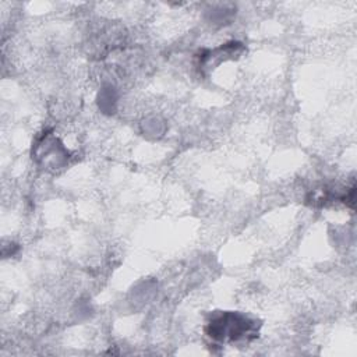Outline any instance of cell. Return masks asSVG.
<instances>
[{"mask_svg":"<svg viewBox=\"0 0 357 357\" xmlns=\"http://www.w3.org/2000/svg\"><path fill=\"white\" fill-rule=\"evenodd\" d=\"M254 333V322L244 315L233 312L219 315L208 325V336L219 342H236Z\"/></svg>","mask_w":357,"mask_h":357,"instance_id":"6da1fadb","label":"cell"}]
</instances>
